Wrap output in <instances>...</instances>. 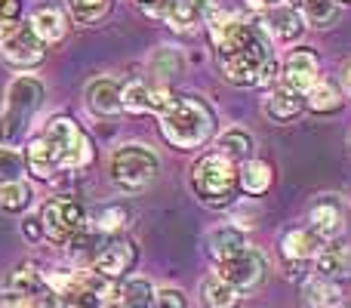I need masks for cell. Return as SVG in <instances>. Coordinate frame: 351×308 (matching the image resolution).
<instances>
[{"label": "cell", "mask_w": 351, "mask_h": 308, "mask_svg": "<svg viewBox=\"0 0 351 308\" xmlns=\"http://www.w3.org/2000/svg\"><path fill=\"white\" fill-rule=\"evenodd\" d=\"M123 111L130 115H148L152 111V86H145L142 80H133V84L123 86Z\"/></svg>", "instance_id": "cell-32"}, {"label": "cell", "mask_w": 351, "mask_h": 308, "mask_svg": "<svg viewBox=\"0 0 351 308\" xmlns=\"http://www.w3.org/2000/svg\"><path fill=\"white\" fill-rule=\"evenodd\" d=\"M152 308H188V303H185V296H182L176 287H164V290H154Z\"/></svg>", "instance_id": "cell-37"}, {"label": "cell", "mask_w": 351, "mask_h": 308, "mask_svg": "<svg viewBox=\"0 0 351 308\" xmlns=\"http://www.w3.org/2000/svg\"><path fill=\"white\" fill-rule=\"evenodd\" d=\"M117 296H121V308H152L154 287H152V281H145V278H133L123 284V290L117 293Z\"/></svg>", "instance_id": "cell-29"}, {"label": "cell", "mask_w": 351, "mask_h": 308, "mask_svg": "<svg viewBox=\"0 0 351 308\" xmlns=\"http://www.w3.org/2000/svg\"><path fill=\"white\" fill-rule=\"evenodd\" d=\"M3 290L16 293V296H25V299H34V296H40V293H47L49 287H47V278L37 272V265L22 262L16 272L6 274V287H3Z\"/></svg>", "instance_id": "cell-20"}, {"label": "cell", "mask_w": 351, "mask_h": 308, "mask_svg": "<svg viewBox=\"0 0 351 308\" xmlns=\"http://www.w3.org/2000/svg\"><path fill=\"white\" fill-rule=\"evenodd\" d=\"M28 28L34 31L43 43H56L68 34V16L62 12V6H56V3L34 6L31 19H28Z\"/></svg>", "instance_id": "cell-16"}, {"label": "cell", "mask_w": 351, "mask_h": 308, "mask_svg": "<svg viewBox=\"0 0 351 308\" xmlns=\"http://www.w3.org/2000/svg\"><path fill=\"white\" fill-rule=\"evenodd\" d=\"M152 68L158 71V80H160V86H167L170 80L179 74V68H182V56L176 53V49H158L154 53V59H152Z\"/></svg>", "instance_id": "cell-34"}, {"label": "cell", "mask_w": 351, "mask_h": 308, "mask_svg": "<svg viewBox=\"0 0 351 308\" xmlns=\"http://www.w3.org/2000/svg\"><path fill=\"white\" fill-rule=\"evenodd\" d=\"M121 96H123V86L117 84V80H111V78H99V80H93V84L86 86V105H90L99 117L121 115L123 111Z\"/></svg>", "instance_id": "cell-17"}, {"label": "cell", "mask_w": 351, "mask_h": 308, "mask_svg": "<svg viewBox=\"0 0 351 308\" xmlns=\"http://www.w3.org/2000/svg\"><path fill=\"white\" fill-rule=\"evenodd\" d=\"M342 86H346V93L351 96V65L346 68V74H342Z\"/></svg>", "instance_id": "cell-42"}, {"label": "cell", "mask_w": 351, "mask_h": 308, "mask_svg": "<svg viewBox=\"0 0 351 308\" xmlns=\"http://www.w3.org/2000/svg\"><path fill=\"white\" fill-rule=\"evenodd\" d=\"M130 216H133V213H130V206H123V204H102V206H96L93 213H86L90 225L105 237H114L117 231L127 228Z\"/></svg>", "instance_id": "cell-22"}, {"label": "cell", "mask_w": 351, "mask_h": 308, "mask_svg": "<svg viewBox=\"0 0 351 308\" xmlns=\"http://www.w3.org/2000/svg\"><path fill=\"white\" fill-rule=\"evenodd\" d=\"M265 3H271V0H265Z\"/></svg>", "instance_id": "cell-46"}, {"label": "cell", "mask_w": 351, "mask_h": 308, "mask_svg": "<svg viewBox=\"0 0 351 308\" xmlns=\"http://www.w3.org/2000/svg\"><path fill=\"white\" fill-rule=\"evenodd\" d=\"M22 173H25V157L19 154V148L0 145V185L22 182Z\"/></svg>", "instance_id": "cell-33"}, {"label": "cell", "mask_w": 351, "mask_h": 308, "mask_svg": "<svg viewBox=\"0 0 351 308\" xmlns=\"http://www.w3.org/2000/svg\"><path fill=\"white\" fill-rule=\"evenodd\" d=\"M31 206V185L28 182H12V185H0V210L19 216Z\"/></svg>", "instance_id": "cell-30"}, {"label": "cell", "mask_w": 351, "mask_h": 308, "mask_svg": "<svg viewBox=\"0 0 351 308\" xmlns=\"http://www.w3.org/2000/svg\"><path fill=\"white\" fill-rule=\"evenodd\" d=\"M308 228L315 235H321L327 244L342 235V228H346V210H342V204L333 194H321L308 206Z\"/></svg>", "instance_id": "cell-13"}, {"label": "cell", "mask_w": 351, "mask_h": 308, "mask_svg": "<svg viewBox=\"0 0 351 308\" xmlns=\"http://www.w3.org/2000/svg\"><path fill=\"white\" fill-rule=\"evenodd\" d=\"M167 22L173 25V31L176 34H188V31H194L200 25V19L194 16L191 12V6L185 3V0H179V3H176V10L170 12V19H167Z\"/></svg>", "instance_id": "cell-35"}, {"label": "cell", "mask_w": 351, "mask_h": 308, "mask_svg": "<svg viewBox=\"0 0 351 308\" xmlns=\"http://www.w3.org/2000/svg\"><path fill=\"white\" fill-rule=\"evenodd\" d=\"M77 25H96L111 12V0H68Z\"/></svg>", "instance_id": "cell-31"}, {"label": "cell", "mask_w": 351, "mask_h": 308, "mask_svg": "<svg viewBox=\"0 0 351 308\" xmlns=\"http://www.w3.org/2000/svg\"><path fill=\"white\" fill-rule=\"evenodd\" d=\"M216 111L200 96H173V105L160 115V133L179 152H194L216 136Z\"/></svg>", "instance_id": "cell-2"}, {"label": "cell", "mask_w": 351, "mask_h": 308, "mask_svg": "<svg viewBox=\"0 0 351 308\" xmlns=\"http://www.w3.org/2000/svg\"><path fill=\"white\" fill-rule=\"evenodd\" d=\"M302 111H305V96L296 90H290V86H284V84L274 86L265 99V115L278 123L293 121V117H299Z\"/></svg>", "instance_id": "cell-19"}, {"label": "cell", "mask_w": 351, "mask_h": 308, "mask_svg": "<svg viewBox=\"0 0 351 308\" xmlns=\"http://www.w3.org/2000/svg\"><path fill=\"white\" fill-rule=\"evenodd\" d=\"M191 6V12L200 19V22H210L213 12H216V0H185Z\"/></svg>", "instance_id": "cell-39"}, {"label": "cell", "mask_w": 351, "mask_h": 308, "mask_svg": "<svg viewBox=\"0 0 351 308\" xmlns=\"http://www.w3.org/2000/svg\"><path fill=\"white\" fill-rule=\"evenodd\" d=\"M336 3H351V0H336Z\"/></svg>", "instance_id": "cell-45"}, {"label": "cell", "mask_w": 351, "mask_h": 308, "mask_svg": "<svg viewBox=\"0 0 351 308\" xmlns=\"http://www.w3.org/2000/svg\"><path fill=\"white\" fill-rule=\"evenodd\" d=\"M0 56H3V62L12 68H34V65H40L43 56H47V43H43L28 25H19L16 34L0 43Z\"/></svg>", "instance_id": "cell-11"}, {"label": "cell", "mask_w": 351, "mask_h": 308, "mask_svg": "<svg viewBox=\"0 0 351 308\" xmlns=\"http://www.w3.org/2000/svg\"><path fill=\"white\" fill-rule=\"evenodd\" d=\"M105 308H121V303H111V305H105Z\"/></svg>", "instance_id": "cell-44"}, {"label": "cell", "mask_w": 351, "mask_h": 308, "mask_svg": "<svg viewBox=\"0 0 351 308\" xmlns=\"http://www.w3.org/2000/svg\"><path fill=\"white\" fill-rule=\"evenodd\" d=\"M317 274L339 284L342 278H351V244L348 241H330L317 253Z\"/></svg>", "instance_id": "cell-18"}, {"label": "cell", "mask_w": 351, "mask_h": 308, "mask_svg": "<svg viewBox=\"0 0 351 308\" xmlns=\"http://www.w3.org/2000/svg\"><path fill=\"white\" fill-rule=\"evenodd\" d=\"M305 108H311L315 115H333L342 108V90L333 80H317L308 93H305Z\"/></svg>", "instance_id": "cell-24"}, {"label": "cell", "mask_w": 351, "mask_h": 308, "mask_svg": "<svg viewBox=\"0 0 351 308\" xmlns=\"http://www.w3.org/2000/svg\"><path fill=\"white\" fill-rule=\"evenodd\" d=\"M22 235H25V241H31V244L40 241V237H43L40 216H25V219H22Z\"/></svg>", "instance_id": "cell-38"}, {"label": "cell", "mask_w": 351, "mask_h": 308, "mask_svg": "<svg viewBox=\"0 0 351 308\" xmlns=\"http://www.w3.org/2000/svg\"><path fill=\"white\" fill-rule=\"evenodd\" d=\"M191 188L204 204L225 206L234 198L237 188V163H231L225 154L210 152L204 154L191 169Z\"/></svg>", "instance_id": "cell-5"}, {"label": "cell", "mask_w": 351, "mask_h": 308, "mask_svg": "<svg viewBox=\"0 0 351 308\" xmlns=\"http://www.w3.org/2000/svg\"><path fill=\"white\" fill-rule=\"evenodd\" d=\"M265 272H268V259L259 247H247L237 256H231L228 262L216 265V278L225 281L228 287H234L237 293L259 287L265 281Z\"/></svg>", "instance_id": "cell-8"}, {"label": "cell", "mask_w": 351, "mask_h": 308, "mask_svg": "<svg viewBox=\"0 0 351 308\" xmlns=\"http://www.w3.org/2000/svg\"><path fill=\"white\" fill-rule=\"evenodd\" d=\"M176 3H179V0H136V6L142 10V16L154 19V22L170 19V12L176 10Z\"/></svg>", "instance_id": "cell-36"}, {"label": "cell", "mask_w": 351, "mask_h": 308, "mask_svg": "<svg viewBox=\"0 0 351 308\" xmlns=\"http://www.w3.org/2000/svg\"><path fill=\"white\" fill-rule=\"evenodd\" d=\"M302 299L305 308H339L342 305V287L336 281H327L321 274L305 281L302 287Z\"/></svg>", "instance_id": "cell-21"}, {"label": "cell", "mask_w": 351, "mask_h": 308, "mask_svg": "<svg viewBox=\"0 0 351 308\" xmlns=\"http://www.w3.org/2000/svg\"><path fill=\"white\" fill-rule=\"evenodd\" d=\"M160 173V161L145 145H123L111 154V182L121 191H142Z\"/></svg>", "instance_id": "cell-6"}, {"label": "cell", "mask_w": 351, "mask_h": 308, "mask_svg": "<svg viewBox=\"0 0 351 308\" xmlns=\"http://www.w3.org/2000/svg\"><path fill=\"white\" fill-rule=\"evenodd\" d=\"M47 152L53 154L56 167L62 169H84L93 163V142L71 117H53L40 133Z\"/></svg>", "instance_id": "cell-4"}, {"label": "cell", "mask_w": 351, "mask_h": 308, "mask_svg": "<svg viewBox=\"0 0 351 308\" xmlns=\"http://www.w3.org/2000/svg\"><path fill=\"white\" fill-rule=\"evenodd\" d=\"M216 152L225 154L231 163H247L250 154H253V139L243 130H225L216 139Z\"/></svg>", "instance_id": "cell-26"}, {"label": "cell", "mask_w": 351, "mask_h": 308, "mask_svg": "<svg viewBox=\"0 0 351 308\" xmlns=\"http://www.w3.org/2000/svg\"><path fill=\"white\" fill-rule=\"evenodd\" d=\"M210 34L216 47V65L225 80L237 86H259L262 74L274 62L262 31L256 25L241 22L237 16L216 10L210 19Z\"/></svg>", "instance_id": "cell-1"}, {"label": "cell", "mask_w": 351, "mask_h": 308, "mask_svg": "<svg viewBox=\"0 0 351 308\" xmlns=\"http://www.w3.org/2000/svg\"><path fill=\"white\" fill-rule=\"evenodd\" d=\"M16 28H19V22H16V19H0V43H3V40H10V37L16 34Z\"/></svg>", "instance_id": "cell-40"}, {"label": "cell", "mask_w": 351, "mask_h": 308, "mask_svg": "<svg viewBox=\"0 0 351 308\" xmlns=\"http://www.w3.org/2000/svg\"><path fill=\"white\" fill-rule=\"evenodd\" d=\"M247 6H253V10H265V0H247Z\"/></svg>", "instance_id": "cell-43"}, {"label": "cell", "mask_w": 351, "mask_h": 308, "mask_svg": "<svg viewBox=\"0 0 351 308\" xmlns=\"http://www.w3.org/2000/svg\"><path fill=\"white\" fill-rule=\"evenodd\" d=\"M43 96H47V90H43L40 78H34V74L12 78V84L6 86L3 111H0V145L16 148L28 136L31 121L43 105Z\"/></svg>", "instance_id": "cell-3"}, {"label": "cell", "mask_w": 351, "mask_h": 308, "mask_svg": "<svg viewBox=\"0 0 351 308\" xmlns=\"http://www.w3.org/2000/svg\"><path fill=\"white\" fill-rule=\"evenodd\" d=\"M317 80H321V59H317L315 49H308V47L290 49L284 59V68H280V84L305 96Z\"/></svg>", "instance_id": "cell-10"}, {"label": "cell", "mask_w": 351, "mask_h": 308, "mask_svg": "<svg viewBox=\"0 0 351 308\" xmlns=\"http://www.w3.org/2000/svg\"><path fill=\"white\" fill-rule=\"evenodd\" d=\"M139 262V247H136V241H130V237H105V244L99 247L96 259H93V274L102 281H121L127 278L130 272H133V265Z\"/></svg>", "instance_id": "cell-9"}, {"label": "cell", "mask_w": 351, "mask_h": 308, "mask_svg": "<svg viewBox=\"0 0 351 308\" xmlns=\"http://www.w3.org/2000/svg\"><path fill=\"white\" fill-rule=\"evenodd\" d=\"M271 179H274V173H271V167H268L265 161H253V157H250L247 163L237 167V188L247 191L250 198L265 194L268 188H271Z\"/></svg>", "instance_id": "cell-23"}, {"label": "cell", "mask_w": 351, "mask_h": 308, "mask_svg": "<svg viewBox=\"0 0 351 308\" xmlns=\"http://www.w3.org/2000/svg\"><path fill=\"white\" fill-rule=\"evenodd\" d=\"M324 244L327 241H324L321 235H315L308 225H299V228H290L280 237V253L290 262H308V259H317Z\"/></svg>", "instance_id": "cell-15"}, {"label": "cell", "mask_w": 351, "mask_h": 308, "mask_svg": "<svg viewBox=\"0 0 351 308\" xmlns=\"http://www.w3.org/2000/svg\"><path fill=\"white\" fill-rule=\"evenodd\" d=\"M19 16V0H0V19H16Z\"/></svg>", "instance_id": "cell-41"}, {"label": "cell", "mask_w": 351, "mask_h": 308, "mask_svg": "<svg viewBox=\"0 0 351 308\" xmlns=\"http://www.w3.org/2000/svg\"><path fill=\"white\" fill-rule=\"evenodd\" d=\"M22 157H25V167H28V173L34 176V179L49 182V179H56V176H59V167H56L53 154L47 152V145H43L40 136H34V139L28 142V148H25Z\"/></svg>", "instance_id": "cell-25"}, {"label": "cell", "mask_w": 351, "mask_h": 308, "mask_svg": "<svg viewBox=\"0 0 351 308\" xmlns=\"http://www.w3.org/2000/svg\"><path fill=\"white\" fill-rule=\"evenodd\" d=\"M302 19L311 28H330L339 19V3L336 0H299Z\"/></svg>", "instance_id": "cell-28"}, {"label": "cell", "mask_w": 351, "mask_h": 308, "mask_svg": "<svg viewBox=\"0 0 351 308\" xmlns=\"http://www.w3.org/2000/svg\"><path fill=\"white\" fill-rule=\"evenodd\" d=\"M200 299H204L206 308H234L241 303V293L219 278H206L200 284Z\"/></svg>", "instance_id": "cell-27"}, {"label": "cell", "mask_w": 351, "mask_h": 308, "mask_svg": "<svg viewBox=\"0 0 351 308\" xmlns=\"http://www.w3.org/2000/svg\"><path fill=\"white\" fill-rule=\"evenodd\" d=\"M247 231L241 228V225H216V228L206 235V253H210V259L216 262V265H222V262H228L231 256H237L241 250H247Z\"/></svg>", "instance_id": "cell-14"}, {"label": "cell", "mask_w": 351, "mask_h": 308, "mask_svg": "<svg viewBox=\"0 0 351 308\" xmlns=\"http://www.w3.org/2000/svg\"><path fill=\"white\" fill-rule=\"evenodd\" d=\"M262 28H265L278 43L299 40L305 31V19H302V10H299V0L268 6L265 16H262Z\"/></svg>", "instance_id": "cell-12"}, {"label": "cell", "mask_w": 351, "mask_h": 308, "mask_svg": "<svg viewBox=\"0 0 351 308\" xmlns=\"http://www.w3.org/2000/svg\"><path fill=\"white\" fill-rule=\"evenodd\" d=\"M86 225V210L80 200L74 198H49L47 204L40 206V228H43V237L53 244H62L65 247L74 235Z\"/></svg>", "instance_id": "cell-7"}]
</instances>
